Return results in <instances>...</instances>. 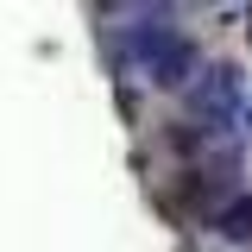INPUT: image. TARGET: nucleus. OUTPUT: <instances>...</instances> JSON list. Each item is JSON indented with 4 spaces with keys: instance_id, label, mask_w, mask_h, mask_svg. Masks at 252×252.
Returning a JSON list of instances; mask_svg holds the SVG:
<instances>
[{
    "instance_id": "2",
    "label": "nucleus",
    "mask_w": 252,
    "mask_h": 252,
    "mask_svg": "<svg viewBox=\"0 0 252 252\" xmlns=\"http://www.w3.org/2000/svg\"><path fill=\"white\" fill-rule=\"evenodd\" d=\"M220 233H227V240H252V195L227 202V215H220Z\"/></svg>"
},
{
    "instance_id": "1",
    "label": "nucleus",
    "mask_w": 252,
    "mask_h": 252,
    "mask_svg": "<svg viewBox=\"0 0 252 252\" xmlns=\"http://www.w3.org/2000/svg\"><path fill=\"white\" fill-rule=\"evenodd\" d=\"M233 69H208V89H195V114H208V120H227V107H233Z\"/></svg>"
}]
</instances>
